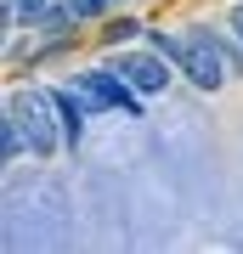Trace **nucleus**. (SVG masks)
I'll return each instance as SVG.
<instances>
[{
    "label": "nucleus",
    "mask_w": 243,
    "mask_h": 254,
    "mask_svg": "<svg viewBox=\"0 0 243 254\" xmlns=\"http://www.w3.org/2000/svg\"><path fill=\"white\" fill-rule=\"evenodd\" d=\"M57 108H63V130H68V141H85V113H90V102L80 91H57Z\"/></svg>",
    "instance_id": "423d86ee"
},
{
    "label": "nucleus",
    "mask_w": 243,
    "mask_h": 254,
    "mask_svg": "<svg viewBox=\"0 0 243 254\" xmlns=\"http://www.w3.org/2000/svg\"><path fill=\"white\" fill-rule=\"evenodd\" d=\"M108 0H68V17H102Z\"/></svg>",
    "instance_id": "6e6552de"
},
{
    "label": "nucleus",
    "mask_w": 243,
    "mask_h": 254,
    "mask_svg": "<svg viewBox=\"0 0 243 254\" xmlns=\"http://www.w3.org/2000/svg\"><path fill=\"white\" fill-rule=\"evenodd\" d=\"M164 63H170V57L153 46V51H119L108 68H113V73H125V79H130L142 96H159L164 85H170V68H164Z\"/></svg>",
    "instance_id": "20e7f679"
},
{
    "label": "nucleus",
    "mask_w": 243,
    "mask_h": 254,
    "mask_svg": "<svg viewBox=\"0 0 243 254\" xmlns=\"http://www.w3.org/2000/svg\"><path fill=\"white\" fill-rule=\"evenodd\" d=\"M11 119L23 125V136H28V147H34L40 158L57 153V147L68 141L63 108H57V91H17V96H11Z\"/></svg>",
    "instance_id": "f03ea898"
},
{
    "label": "nucleus",
    "mask_w": 243,
    "mask_h": 254,
    "mask_svg": "<svg viewBox=\"0 0 243 254\" xmlns=\"http://www.w3.org/2000/svg\"><path fill=\"white\" fill-rule=\"evenodd\" d=\"M0 147H6V164L23 158V153H34V147H28V136H23V125H17L11 113H6V125H0Z\"/></svg>",
    "instance_id": "0eeeda50"
},
{
    "label": "nucleus",
    "mask_w": 243,
    "mask_h": 254,
    "mask_svg": "<svg viewBox=\"0 0 243 254\" xmlns=\"http://www.w3.org/2000/svg\"><path fill=\"white\" fill-rule=\"evenodd\" d=\"M153 46L170 57V63L187 73L198 91H215V85L226 79V57H221V46H215L209 34H159Z\"/></svg>",
    "instance_id": "f257e3e1"
},
{
    "label": "nucleus",
    "mask_w": 243,
    "mask_h": 254,
    "mask_svg": "<svg viewBox=\"0 0 243 254\" xmlns=\"http://www.w3.org/2000/svg\"><path fill=\"white\" fill-rule=\"evenodd\" d=\"M232 28H238V46H243V6L232 11Z\"/></svg>",
    "instance_id": "1a4fd4ad"
},
{
    "label": "nucleus",
    "mask_w": 243,
    "mask_h": 254,
    "mask_svg": "<svg viewBox=\"0 0 243 254\" xmlns=\"http://www.w3.org/2000/svg\"><path fill=\"white\" fill-rule=\"evenodd\" d=\"M68 11V0H6V17H11V28H17L23 17L28 23H57Z\"/></svg>",
    "instance_id": "39448f33"
},
{
    "label": "nucleus",
    "mask_w": 243,
    "mask_h": 254,
    "mask_svg": "<svg viewBox=\"0 0 243 254\" xmlns=\"http://www.w3.org/2000/svg\"><path fill=\"white\" fill-rule=\"evenodd\" d=\"M74 91L90 102V113H125V119H136V96H142L125 73H113V68L80 73V79H74Z\"/></svg>",
    "instance_id": "7ed1b4c3"
}]
</instances>
